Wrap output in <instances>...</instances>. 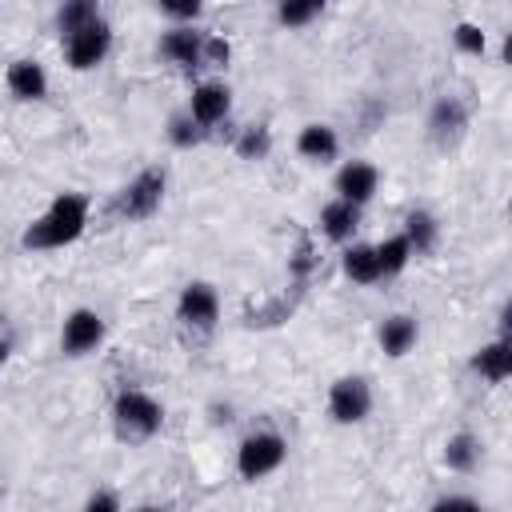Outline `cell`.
<instances>
[{"label": "cell", "mask_w": 512, "mask_h": 512, "mask_svg": "<svg viewBox=\"0 0 512 512\" xmlns=\"http://www.w3.org/2000/svg\"><path fill=\"white\" fill-rule=\"evenodd\" d=\"M340 264H344V276L352 284H376V280H384L380 276V260H376V244H348L344 256H340Z\"/></svg>", "instance_id": "cell-17"}, {"label": "cell", "mask_w": 512, "mask_h": 512, "mask_svg": "<svg viewBox=\"0 0 512 512\" xmlns=\"http://www.w3.org/2000/svg\"><path fill=\"white\" fill-rule=\"evenodd\" d=\"M160 424H164V408H160L148 392L124 388V392L112 400V428H116L120 440L144 444V440H152V436L160 432Z\"/></svg>", "instance_id": "cell-2"}, {"label": "cell", "mask_w": 512, "mask_h": 512, "mask_svg": "<svg viewBox=\"0 0 512 512\" xmlns=\"http://www.w3.org/2000/svg\"><path fill=\"white\" fill-rule=\"evenodd\" d=\"M108 48H112V28H108L104 20H92V24L76 28L72 36H64V56H68V64H72L76 72L96 68V64L108 56Z\"/></svg>", "instance_id": "cell-7"}, {"label": "cell", "mask_w": 512, "mask_h": 512, "mask_svg": "<svg viewBox=\"0 0 512 512\" xmlns=\"http://www.w3.org/2000/svg\"><path fill=\"white\" fill-rule=\"evenodd\" d=\"M188 112H192V120H196L200 128L224 124L228 112H232V92H228V84H220V80L196 84V88H192V100H188Z\"/></svg>", "instance_id": "cell-10"}, {"label": "cell", "mask_w": 512, "mask_h": 512, "mask_svg": "<svg viewBox=\"0 0 512 512\" xmlns=\"http://www.w3.org/2000/svg\"><path fill=\"white\" fill-rule=\"evenodd\" d=\"M88 228V196L84 192H60L20 236L28 252H52L64 244H76Z\"/></svg>", "instance_id": "cell-1"}, {"label": "cell", "mask_w": 512, "mask_h": 512, "mask_svg": "<svg viewBox=\"0 0 512 512\" xmlns=\"http://www.w3.org/2000/svg\"><path fill=\"white\" fill-rule=\"evenodd\" d=\"M176 316H180V324H184V328H192V332L208 336V332L216 328V320H220V296H216V288H212V284H204V280L184 284L180 304H176Z\"/></svg>", "instance_id": "cell-5"}, {"label": "cell", "mask_w": 512, "mask_h": 512, "mask_svg": "<svg viewBox=\"0 0 512 512\" xmlns=\"http://www.w3.org/2000/svg\"><path fill=\"white\" fill-rule=\"evenodd\" d=\"M296 152H300L304 160H316V164L336 160V152H340L336 128H328V124H304L300 136H296Z\"/></svg>", "instance_id": "cell-15"}, {"label": "cell", "mask_w": 512, "mask_h": 512, "mask_svg": "<svg viewBox=\"0 0 512 512\" xmlns=\"http://www.w3.org/2000/svg\"><path fill=\"white\" fill-rule=\"evenodd\" d=\"M92 20H100V0H64L60 12H56V32H60V40H64V36H72L76 28L92 24Z\"/></svg>", "instance_id": "cell-21"}, {"label": "cell", "mask_w": 512, "mask_h": 512, "mask_svg": "<svg viewBox=\"0 0 512 512\" xmlns=\"http://www.w3.org/2000/svg\"><path fill=\"white\" fill-rule=\"evenodd\" d=\"M324 4H332V0H280L276 4V20L284 28H304L312 16H320Z\"/></svg>", "instance_id": "cell-24"}, {"label": "cell", "mask_w": 512, "mask_h": 512, "mask_svg": "<svg viewBox=\"0 0 512 512\" xmlns=\"http://www.w3.org/2000/svg\"><path fill=\"white\" fill-rule=\"evenodd\" d=\"M228 56H232V48H228L224 36H208L204 40V68H228Z\"/></svg>", "instance_id": "cell-28"}, {"label": "cell", "mask_w": 512, "mask_h": 512, "mask_svg": "<svg viewBox=\"0 0 512 512\" xmlns=\"http://www.w3.org/2000/svg\"><path fill=\"white\" fill-rule=\"evenodd\" d=\"M372 412V388L364 376H340L328 388V416L336 424H360Z\"/></svg>", "instance_id": "cell-6"}, {"label": "cell", "mask_w": 512, "mask_h": 512, "mask_svg": "<svg viewBox=\"0 0 512 512\" xmlns=\"http://www.w3.org/2000/svg\"><path fill=\"white\" fill-rule=\"evenodd\" d=\"M168 140L176 144V148H192V144H200L204 140V128L192 120V112L184 108V112H172L168 116Z\"/></svg>", "instance_id": "cell-25"}, {"label": "cell", "mask_w": 512, "mask_h": 512, "mask_svg": "<svg viewBox=\"0 0 512 512\" xmlns=\"http://www.w3.org/2000/svg\"><path fill=\"white\" fill-rule=\"evenodd\" d=\"M284 456H288V444L280 432H252L236 448V472L244 480H260V476L276 472L284 464Z\"/></svg>", "instance_id": "cell-4"}, {"label": "cell", "mask_w": 512, "mask_h": 512, "mask_svg": "<svg viewBox=\"0 0 512 512\" xmlns=\"http://www.w3.org/2000/svg\"><path fill=\"white\" fill-rule=\"evenodd\" d=\"M100 344H104V320H100V312H92V308L68 312V320H64V328H60V348H64L68 356H88V352H96Z\"/></svg>", "instance_id": "cell-8"}, {"label": "cell", "mask_w": 512, "mask_h": 512, "mask_svg": "<svg viewBox=\"0 0 512 512\" xmlns=\"http://www.w3.org/2000/svg\"><path fill=\"white\" fill-rule=\"evenodd\" d=\"M312 268H316V256H312V244H308V240H300V248H296V256H292V264H288V272H292V280H296V284H304Z\"/></svg>", "instance_id": "cell-29"}, {"label": "cell", "mask_w": 512, "mask_h": 512, "mask_svg": "<svg viewBox=\"0 0 512 512\" xmlns=\"http://www.w3.org/2000/svg\"><path fill=\"white\" fill-rule=\"evenodd\" d=\"M472 372H480L488 384H504L512 376V344L500 336L492 344H484L476 356H472Z\"/></svg>", "instance_id": "cell-16"}, {"label": "cell", "mask_w": 512, "mask_h": 512, "mask_svg": "<svg viewBox=\"0 0 512 512\" xmlns=\"http://www.w3.org/2000/svg\"><path fill=\"white\" fill-rule=\"evenodd\" d=\"M464 128H468L464 104L452 100V96H440V100L432 104V116H428V136H432V144H436V148H452V144L464 136Z\"/></svg>", "instance_id": "cell-11"}, {"label": "cell", "mask_w": 512, "mask_h": 512, "mask_svg": "<svg viewBox=\"0 0 512 512\" xmlns=\"http://www.w3.org/2000/svg\"><path fill=\"white\" fill-rule=\"evenodd\" d=\"M84 508H88V512H116V508H120V500H116V496H108V492H92Z\"/></svg>", "instance_id": "cell-31"}, {"label": "cell", "mask_w": 512, "mask_h": 512, "mask_svg": "<svg viewBox=\"0 0 512 512\" xmlns=\"http://www.w3.org/2000/svg\"><path fill=\"white\" fill-rule=\"evenodd\" d=\"M376 184H380V172L368 164V160H348L340 172H336V196L340 200H352V204H368L376 196Z\"/></svg>", "instance_id": "cell-12"}, {"label": "cell", "mask_w": 512, "mask_h": 512, "mask_svg": "<svg viewBox=\"0 0 512 512\" xmlns=\"http://www.w3.org/2000/svg\"><path fill=\"white\" fill-rule=\"evenodd\" d=\"M356 228H360V204L336 196V200H328V204L320 208V232H324L332 244H348Z\"/></svg>", "instance_id": "cell-13"}, {"label": "cell", "mask_w": 512, "mask_h": 512, "mask_svg": "<svg viewBox=\"0 0 512 512\" xmlns=\"http://www.w3.org/2000/svg\"><path fill=\"white\" fill-rule=\"evenodd\" d=\"M268 152H272V132L264 124L240 128V136H236V156L240 160H264Z\"/></svg>", "instance_id": "cell-23"}, {"label": "cell", "mask_w": 512, "mask_h": 512, "mask_svg": "<svg viewBox=\"0 0 512 512\" xmlns=\"http://www.w3.org/2000/svg\"><path fill=\"white\" fill-rule=\"evenodd\" d=\"M204 40H208V32L180 24V28L164 32V40H160V56H164L168 64L184 68V72H200V68H204Z\"/></svg>", "instance_id": "cell-9"}, {"label": "cell", "mask_w": 512, "mask_h": 512, "mask_svg": "<svg viewBox=\"0 0 512 512\" xmlns=\"http://www.w3.org/2000/svg\"><path fill=\"white\" fill-rule=\"evenodd\" d=\"M412 344H416V320H412V316L396 312V316H388V320L380 324V348H384V356L400 360V356L412 352Z\"/></svg>", "instance_id": "cell-18"}, {"label": "cell", "mask_w": 512, "mask_h": 512, "mask_svg": "<svg viewBox=\"0 0 512 512\" xmlns=\"http://www.w3.org/2000/svg\"><path fill=\"white\" fill-rule=\"evenodd\" d=\"M160 4V12L164 16H172V20H196L200 16V8H204V0H156Z\"/></svg>", "instance_id": "cell-27"}, {"label": "cell", "mask_w": 512, "mask_h": 512, "mask_svg": "<svg viewBox=\"0 0 512 512\" xmlns=\"http://www.w3.org/2000/svg\"><path fill=\"white\" fill-rule=\"evenodd\" d=\"M452 40H456V48H460V52H468V56H480V52L488 48L484 28H480V24H468V20L452 28Z\"/></svg>", "instance_id": "cell-26"}, {"label": "cell", "mask_w": 512, "mask_h": 512, "mask_svg": "<svg viewBox=\"0 0 512 512\" xmlns=\"http://www.w3.org/2000/svg\"><path fill=\"white\" fill-rule=\"evenodd\" d=\"M164 188H168V172L164 168H144V172H136L120 192H116V204H112V212L120 216V220H148L156 208H160V200H164Z\"/></svg>", "instance_id": "cell-3"}, {"label": "cell", "mask_w": 512, "mask_h": 512, "mask_svg": "<svg viewBox=\"0 0 512 512\" xmlns=\"http://www.w3.org/2000/svg\"><path fill=\"white\" fill-rule=\"evenodd\" d=\"M432 508H436V512H456V508H464V512H480V504H476L472 496H440Z\"/></svg>", "instance_id": "cell-30"}, {"label": "cell", "mask_w": 512, "mask_h": 512, "mask_svg": "<svg viewBox=\"0 0 512 512\" xmlns=\"http://www.w3.org/2000/svg\"><path fill=\"white\" fill-rule=\"evenodd\" d=\"M480 456H484V444H480V436H472V432H456V436H448V444H444V464H448L452 472H472V468L480 464Z\"/></svg>", "instance_id": "cell-20"}, {"label": "cell", "mask_w": 512, "mask_h": 512, "mask_svg": "<svg viewBox=\"0 0 512 512\" xmlns=\"http://www.w3.org/2000/svg\"><path fill=\"white\" fill-rule=\"evenodd\" d=\"M4 84L16 100H44L48 96V76L36 60H12L4 72Z\"/></svg>", "instance_id": "cell-14"}, {"label": "cell", "mask_w": 512, "mask_h": 512, "mask_svg": "<svg viewBox=\"0 0 512 512\" xmlns=\"http://www.w3.org/2000/svg\"><path fill=\"white\" fill-rule=\"evenodd\" d=\"M4 360H8V348H4V344H0V368H4Z\"/></svg>", "instance_id": "cell-32"}, {"label": "cell", "mask_w": 512, "mask_h": 512, "mask_svg": "<svg viewBox=\"0 0 512 512\" xmlns=\"http://www.w3.org/2000/svg\"><path fill=\"white\" fill-rule=\"evenodd\" d=\"M376 260H380V276H396V272H404L408 260H412V244H408V236L396 232V236H388L384 244H376Z\"/></svg>", "instance_id": "cell-22"}, {"label": "cell", "mask_w": 512, "mask_h": 512, "mask_svg": "<svg viewBox=\"0 0 512 512\" xmlns=\"http://www.w3.org/2000/svg\"><path fill=\"white\" fill-rule=\"evenodd\" d=\"M404 236H408V244H412V256H428V252L436 248L440 224H436V216H432V212L412 208V212L404 216Z\"/></svg>", "instance_id": "cell-19"}]
</instances>
